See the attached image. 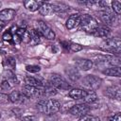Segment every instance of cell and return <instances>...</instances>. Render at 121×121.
Here are the masks:
<instances>
[{
    "mask_svg": "<svg viewBox=\"0 0 121 121\" xmlns=\"http://www.w3.org/2000/svg\"><path fill=\"white\" fill-rule=\"evenodd\" d=\"M36 108L40 112L45 114H53L60 111V103L56 99H41L38 101Z\"/></svg>",
    "mask_w": 121,
    "mask_h": 121,
    "instance_id": "obj_1",
    "label": "cell"
},
{
    "mask_svg": "<svg viewBox=\"0 0 121 121\" xmlns=\"http://www.w3.org/2000/svg\"><path fill=\"white\" fill-rule=\"evenodd\" d=\"M79 26L85 32L93 34L96 30V28L98 27V23L91 15H89V14H83V15H80Z\"/></svg>",
    "mask_w": 121,
    "mask_h": 121,
    "instance_id": "obj_2",
    "label": "cell"
},
{
    "mask_svg": "<svg viewBox=\"0 0 121 121\" xmlns=\"http://www.w3.org/2000/svg\"><path fill=\"white\" fill-rule=\"evenodd\" d=\"M81 84L86 91H95L99 88L101 84V78L94 75H87L82 78Z\"/></svg>",
    "mask_w": 121,
    "mask_h": 121,
    "instance_id": "obj_3",
    "label": "cell"
},
{
    "mask_svg": "<svg viewBox=\"0 0 121 121\" xmlns=\"http://www.w3.org/2000/svg\"><path fill=\"white\" fill-rule=\"evenodd\" d=\"M49 83L55 88L59 90H68L70 89V84L60 75L52 74L49 78Z\"/></svg>",
    "mask_w": 121,
    "mask_h": 121,
    "instance_id": "obj_4",
    "label": "cell"
},
{
    "mask_svg": "<svg viewBox=\"0 0 121 121\" xmlns=\"http://www.w3.org/2000/svg\"><path fill=\"white\" fill-rule=\"evenodd\" d=\"M103 50L113 53V54H119L121 51V42L119 38L113 37L111 39H108L106 41V44L104 47H102Z\"/></svg>",
    "mask_w": 121,
    "mask_h": 121,
    "instance_id": "obj_5",
    "label": "cell"
},
{
    "mask_svg": "<svg viewBox=\"0 0 121 121\" xmlns=\"http://www.w3.org/2000/svg\"><path fill=\"white\" fill-rule=\"evenodd\" d=\"M37 23H38L37 25H38V29H39L38 31H39V33L41 35H43L44 38H46L48 40H54L55 39V36H56L55 35V32L46 24V22L40 20Z\"/></svg>",
    "mask_w": 121,
    "mask_h": 121,
    "instance_id": "obj_6",
    "label": "cell"
},
{
    "mask_svg": "<svg viewBox=\"0 0 121 121\" xmlns=\"http://www.w3.org/2000/svg\"><path fill=\"white\" fill-rule=\"evenodd\" d=\"M42 88H36V87H32L29 85H25L21 91V93L23 94V95L25 97L27 98H31V97H43V92H42Z\"/></svg>",
    "mask_w": 121,
    "mask_h": 121,
    "instance_id": "obj_7",
    "label": "cell"
},
{
    "mask_svg": "<svg viewBox=\"0 0 121 121\" xmlns=\"http://www.w3.org/2000/svg\"><path fill=\"white\" fill-rule=\"evenodd\" d=\"M90 111V107L86 104V103H80V104H76L73 105L70 109H69V113L76 115V116H83L86 115Z\"/></svg>",
    "mask_w": 121,
    "mask_h": 121,
    "instance_id": "obj_8",
    "label": "cell"
},
{
    "mask_svg": "<svg viewBox=\"0 0 121 121\" xmlns=\"http://www.w3.org/2000/svg\"><path fill=\"white\" fill-rule=\"evenodd\" d=\"M100 18H101V20H102L105 24L111 25V24H112V23L114 22V20H115V15H114V13L112 12V10H110L108 8H106V9H104L103 10L100 11Z\"/></svg>",
    "mask_w": 121,
    "mask_h": 121,
    "instance_id": "obj_9",
    "label": "cell"
},
{
    "mask_svg": "<svg viewBox=\"0 0 121 121\" xmlns=\"http://www.w3.org/2000/svg\"><path fill=\"white\" fill-rule=\"evenodd\" d=\"M104 94L112 98V99H117L119 100L120 99V96H121V91H120V87L119 86H111V87H108Z\"/></svg>",
    "mask_w": 121,
    "mask_h": 121,
    "instance_id": "obj_10",
    "label": "cell"
},
{
    "mask_svg": "<svg viewBox=\"0 0 121 121\" xmlns=\"http://www.w3.org/2000/svg\"><path fill=\"white\" fill-rule=\"evenodd\" d=\"M16 15V11L13 9H5L0 11V21L2 22H9Z\"/></svg>",
    "mask_w": 121,
    "mask_h": 121,
    "instance_id": "obj_11",
    "label": "cell"
},
{
    "mask_svg": "<svg viewBox=\"0 0 121 121\" xmlns=\"http://www.w3.org/2000/svg\"><path fill=\"white\" fill-rule=\"evenodd\" d=\"M79 23H80V15L79 14H72L66 21V28L71 30V29H74L75 27L78 26H79Z\"/></svg>",
    "mask_w": 121,
    "mask_h": 121,
    "instance_id": "obj_12",
    "label": "cell"
},
{
    "mask_svg": "<svg viewBox=\"0 0 121 121\" xmlns=\"http://www.w3.org/2000/svg\"><path fill=\"white\" fill-rule=\"evenodd\" d=\"M76 66L78 68H79L80 70L87 71V70H90L93 67V61L91 60L79 58V59H78L76 60Z\"/></svg>",
    "mask_w": 121,
    "mask_h": 121,
    "instance_id": "obj_13",
    "label": "cell"
},
{
    "mask_svg": "<svg viewBox=\"0 0 121 121\" xmlns=\"http://www.w3.org/2000/svg\"><path fill=\"white\" fill-rule=\"evenodd\" d=\"M43 1H35V0H26L24 1V6L26 9L30 11H36L41 8V6L43 5Z\"/></svg>",
    "mask_w": 121,
    "mask_h": 121,
    "instance_id": "obj_14",
    "label": "cell"
},
{
    "mask_svg": "<svg viewBox=\"0 0 121 121\" xmlns=\"http://www.w3.org/2000/svg\"><path fill=\"white\" fill-rule=\"evenodd\" d=\"M86 95H87V91L84 89H72L68 94V95L71 98L76 99V100L83 99Z\"/></svg>",
    "mask_w": 121,
    "mask_h": 121,
    "instance_id": "obj_15",
    "label": "cell"
},
{
    "mask_svg": "<svg viewBox=\"0 0 121 121\" xmlns=\"http://www.w3.org/2000/svg\"><path fill=\"white\" fill-rule=\"evenodd\" d=\"M42 92H43V96L50 97L57 94V89H55L50 83H47V84H43L42 88Z\"/></svg>",
    "mask_w": 121,
    "mask_h": 121,
    "instance_id": "obj_16",
    "label": "cell"
},
{
    "mask_svg": "<svg viewBox=\"0 0 121 121\" xmlns=\"http://www.w3.org/2000/svg\"><path fill=\"white\" fill-rule=\"evenodd\" d=\"M25 83H26V85H29V86L36 87V88H41L44 84L41 80H39L38 78H33V77H30V76H26L25 78Z\"/></svg>",
    "mask_w": 121,
    "mask_h": 121,
    "instance_id": "obj_17",
    "label": "cell"
},
{
    "mask_svg": "<svg viewBox=\"0 0 121 121\" xmlns=\"http://www.w3.org/2000/svg\"><path fill=\"white\" fill-rule=\"evenodd\" d=\"M111 34V30L108 26H98L96 30L93 33V35L100 38H107Z\"/></svg>",
    "mask_w": 121,
    "mask_h": 121,
    "instance_id": "obj_18",
    "label": "cell"
},
{
    "mask_svg": "<svg viewBox=\"0 0 121 121\" xmlns=\"http://www.w3.org/2000/svg\"><path fill=\"white\" fill-rule=\"evenodd\" d=\"M102 73L104 75H107V76H110V77H120L121 76V71H120V67L119 66L108 67Z\"/></svg>",
    "mask_w": 121,
    "mask_h": 121,
    "instance_id": "obj_19",
    "label": "cell"
},
{
    "mask_svg": "<svg viewBox=\"0 0 121 121\" xmlns=\"http://www.w3.org/2000/svg\"><path fill=\"white\" fill-rule=\"evenodd\" d=\"M39 12L42 14V15H50L54 12V9H53V5L52 4H49V3H46L44 2L43 6H41V8L39 9Z\"/></svg>",
    "mask_w": 121,
    "mask_h": 121,
    "instance_id": "obj_20",
    "label": "cell"
},
{
    "mask_svg": "<svg viewBox=\"0 0 121 121\" xmlns=\"http://www.w3.org/2000/svg\"><path fill=\"white\" fill-rule=\"evenodd\" d=\"M23 97H25L23 95V94L19 91H12L9 95V101H11L12 103H18V102H22Z\"/></svg>",
    "mask_w": 121,
    "mask_h": 121,
    "instance_id": "obj_21",
    "label": "cell"
},
{
    "mask_svg": "<svg viewBox=\"0 0 121 121\" xmlns=\"http://www.w3.org/2000/svg\"><path fill=\"white\" fill-rule=\"evenodd\" d=\"M28 34H29V37H30V43L35 45L37 44L38 43H40V33L38 30H35L33 28L29 29L28 30Z\"/></svg>",
    "mask_w": 121,
    "mask_h": 121,
    "instance_id": "obj_22",
    "label": "cell"
},
{
    "mask_svg": "<svg viewBox=\"0 0 121 121\" xmlns=\"http://www.w3.org/2000/svg\"><path fill=\"white\" fill-rule=\"evenodd\" d=\"M66 74L68 75V77H69V78L71 79V80H73V81H76V80H78L79 78H80V75H79V72L78 71V69L77 68H67L66 69Z\"/></svg>",
    "mask_w": 121,
    "mask_h": 121,
    "instance_id": "obj_23",
    "label": "cell"
},
{
    "mask_svg": "<svg viewBox=\"0 0 121 121\" xmlns=\"http://www.w3.org/2000/svg\"><path fill=\"white\" fill-rule=\"evenodd\" d=\"M84 103H94L97 100V95L95 94V91H87V95H85V97L83 98Z\"/></svg>",
    "mask_w": 121,
    "mask_h": 121,
    "instance_id": "obj_24",
    "label": "cell"
},
{
    "mask_svg": "<svg viewBox=\"0 0 121 121\" xmlns=\"http://www.w3.org/2000/svg\"><path fill=\"white\" fill-rule=\"evenodd\" d=\"M112 9L113 12H115L116 14H120L121 13V3L119 1H112Z\"/></svg>",
    "mask_w": 121,
    "mask_h": 121,
    "instance_id": "obj_25",
    "label": "cell"
},
{
    "mask_svg": "<svg viewBox=\"0 0 121 121\" xmlns=\"http://www.w3.org/2000/svg\"><path fill=\"white\" fill-rule=\"evenodd\" d=\"M78 121H100V119H99L98 117H96V116H93V115H88V114H86V115L81 116V117L78 119Z\"/></svg>",
    "mask_w": 121,
    "mask_h": 121,
    "instance_id": "obj_26",
    "label": "cell"
},
{
    "mask_svg": "<svg viewBox=\"0 0 121 121\" xmlns=\"http://www.w3.org/2000/svg\"><path fill=\"white\" fill-rule=\"evenodd\" d=\"M26 68V71L30 73H38L41 70V67L39 65H27Z\"/></svg>",
    "mask_w": 121,
    "mask_h": 121,
    "instance_id": "obj_27",
    "label": "cell"
},
{
    "mask_svg": "<svg viewBox=\"0 0 121 121\" xmlns=\"http://www.w3.org/2000/svg\"><path fill=\"white\" fill-rule=\"evenodd\" d=\"M68 48L73 52H78V51H80L82 49V45H80L78 43H70Z\"/></svg>",
    "mask_w": 121,
    "mask_h": 121,
    "instance_id": "obj_28",
    "label": "cell"
},
{
    "mask_svg": "<svg viewBox=\"0 0 121 121\" xmlns=\"http://www.w3.org/2000/svg\"><path fill=\"white\" fill-rule=\"evenodd\" d=\"M108 119H109V121H121V114L119 112H115L113 115L110 116Z\"/></svg>",
    "mask_w": 121,
    "mask_h": 121,
    "instance_id": "obj_29",
    "label": "cell"
},
{
    "mask_svg": "<svg viewBox=\"0 0 121 121\" xmlns=\"http://www.w3.org/2000/svg\"><path fill=\"white\" fill-rule=\"evenodd\" d=\"M9 101V95L0 93V104H5V103H8Z\"/></svg>",
    "mask_w": 121,
    "mask_h": 121,
    "instance_id": "obj_30",
    "label": "cell"
},
{
    "mask_svg": "<svg viewBox=\"0 0 121 121\" xmlns=\"http://www.w3.org/2000/svg\"><path fill=\"white\" fill-rule=\"evenodd\" d=\"M3 39L5 41H10L12 39V36H11V33L9 31H6L4 34H3Z\"/></svg>",
    "mask_w": 121,
    "mask_h": 121,
    "instance_id": "obj_31",
    "label": "cell"
},
{
    "mask_svg": "<svg viewBox=\"0 0 121 121\" xmlns=\"http://www.w3.org/2000/svg\"><path fill=\"white\" fill-rule=\"evenodd\" d=\"M7 63H8L10 67H14V66H15V60H14V58H12V57L8 58V59H7Z\"/></svg>",
    "mask_w": 121,
    "mask_h": 121,
    "instance_id": "obj_32",
    "label": "cell"
},
{
    "mask_svg": "<svg viewBox=\"0 0 121 121\" xmlns=\"http://www.w3.org/2000/svg\"><path fill=\"white\" fill-rule=\"evenodd\" d=\"M22 121H36V117L34 115H27L23 117Z\"/></svg>",
    "mask_w": 121,
    "mask_h": 121,
    "instance_id": "obj_33",
    "label": "cell"
},
{
    "mask_svg": "<svg viewBox=\"0 0 121 121\" xmlns=\"http://www.w3.org/2000/svg\"><path fill=\"white\" fill-rule=\"evenodd\" d=\"M3 27H4V23H3L2 21H0V30H1Z\"/></svg>",
    "mask_w": 121,
    "mask_h": 121,
    "instance_id": "obj_34",
    "label": "cell"
},
{
    "mask_svg": "<svg viewBox=\"0 0 121 121\" xmlns=\"http://www.w3.org/2000/svg\"><path fill=\"white\" fill-rule=\"evenodd\" d=\"M1 5H2V4H1V2H0V8H1Z\"/></svg>",
    "mask_w": 121,
    "mask_h": 121,
    "instance_id": "obj_35",
    "label": "cell"
},
{
    "mask_svg": "<svg viewBox=\"0 0 121 121\" xmlns=\"http://www.w3.org/2000/svg\"><path fill=\"white\" fill-rule=\"evenodd\" d=\"M0 117H1V114H0Z\"/></svg>",
    "mask_w": 121,
    "mask_h": 121,
    "instance_id": "obj_36",
    "label": "cell"
}]
</instances>
